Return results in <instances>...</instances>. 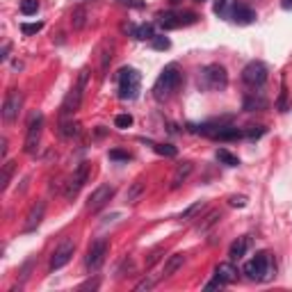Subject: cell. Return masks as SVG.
I'll return each instance as SVG.
<instances>
[{
	"label": "cell",
	"instance_id": "1",
	"mask_svg": "<svg viewBox=\"0 0 292 292\" xmlns=\"http://www.w3.org/2000/svg\"><path fill=\"white\" fill-rule=\"evenodd\" d=\"M180 80H182V73H180V68H178V64H169V66H164L162 73L158 76V80H155V85H153V98L160 100V103L167 100L169 96L178 89Z\"/></svg>",
	"mask_w": 292,
	"mask_h": 292
},
{
	"label": "cell",
	"instance_id": "2",
	"mask_svg": "<svg viewBox=\"0 0 292 292\" xmlns=\"http://www.w3.org/2000/svg\"><path fill=\"white\" fill-rule=\"evenodd\" d=\"M87 80H89V71H87V68H82L80 76H78V80H76V85L68 89V94L64 96V100H62V107H59L62 119L73 117V114H76V110L80 107L82 94H85V87H87Z\"/></svg>",
	"mask_w": 292,
	"mask_h": 292
},
{
	"label": "cell",
	"instance_id": "3",
	"mask_svg": "<svg viewBox=\"0 0 292 292\" xmlns=\"http://www.w3.org/2000/svg\"><path fill=\"white\" fill-rule=\"evenodd\" d=\"M244 274L253 281H269L274 276V265L267 253H256L249 263L244 265Z\"/></svg>",
	"mask_w": 292,
	"mask_h": 292
},
{
	"label": "cell",
	"instance_id": "4",
	"mask_svg": "<svg viewBox=\"0 0 292 292\" xmlns=\"http://www.w3.org/2000/svg\"><path fill=\"white\" fill-rule=\"evenodd\" d=\"M139 82H141V76L135 71V68L123 66L121 71H119V98H123V100L137 98Z\"/></svg>",
	"mask_w": 292,
	"mask_h": 292
},
{
	"label": "cell",
	"instance_id": "5",
	"mask_svg": "<svg viewBox=\"0 0 292 292\" xmlns=\"http://www.w3.org/2000/svg\"><path fill=\"white\" fill-rule=\"evenodd\" d=\"M201 87L203 89H226L228 85V73L222 64H208V66L201 71Z\"/></svg>",
	"mask_w": 292,
	"mask_h": 292
},
{
	"label": "cell",
	"instance_id": "6",
	"mask_svg": "<svg viewBox=\"0 0 292 292\" xmlns=\"http://www.w3.org/2000/svg\"><path fill=\"white\" fill-rule=\"evenodd\" d=\"M41 130H44V114L34 112L27 121V132H25V144H23V151L25 153H34L36 146H39L41 139Z\"/></svg>",
	"mask_w": 292,
	"mask_h": 292
},
{
	"label": "cell",
	"instance_id": "7",
	"mask_svg": "<svg viewBox=\"0 0 292 292\" xmlns=\"http://www.w3.org/2000/svg\"><path fill=\"white\" fill-rule=\"evenodd\" d=\"M242 80L251 87H263L267 82V66L263 62H249L242 68Z\"/></svg>",
	"mask_w": 292,
	"mask_h": 292
},
{
	"label": "cell",
	"instance_id": "8",
	"mask_svg": "<svg viewBox=\"0 0 292 292\" xmlns=\"http://www.w3.org/2000/svg\"><path fill=\"white\" fill-rule=\"evenodd\" d=\"M21 107H23V94L18 89H9L7 96H5V100H3V119L7 123H12L14 119L18 117Z\"/></svg>",
	"mask_w": 292,
	"mask_h": 292
},
{
	"label": "cell",
	"instance_id": "9",
	"mask_svg": "<svg viewBox=\"0 0 292 292\" xmlns=\"http://www.w3.org/2000/svg\"><path fill=\"white\" fill-rule=\"evenodd\" d=\"M87 176H89V162H80V164H78V169L73 171V176L68 178L66 190H64V196H66V199H73V196L82 190V185L87 182Z\"/></svg>",
	"mask_w": 292,
	"mask_h": 292
},
{
	"label": "cell",
	"instance_id": "10",
	"mask_svg": "<svg viewBox=\"0 0 292 292\" xmlns=\"http://www.w3.org/2000/svg\"><path fill=\"white\" fill-rule=\"evenodd\" d=\"M114 196V187L112 185H100L96 187L94 192H91V196L87 199V210L89 212H98V210H103L105 205L110 203V199Z\"/></svg>",
	"mask_w": 292,
	"mask_h": 292
},
{
	"label": "cell",
	"instance_id": "11",
	"mask_svg": "<svg viewBox=\"0 0 292 292\" xmlns=\"http://www.w3.org/2000/svg\"><path fill=\"white\" fill-rule=\"evenodd\" d=\"M105 253H107V242H105V240H96L94 244L89 246V251H87L85 267L89 269V272H96V269H98L100 265H103Z\"/></svg>",
	"mask_w": 292,
	"mask_h": 292
},
{
	"label": "cell",
	"instance_id": "12",
	"mask_svg": "<svg viewBox=\"0 0 292 292\" xmlns=\"http://www.w3.org/2000/svg\"><path fill=\"white\" fill-rule=\"evenodd\" d=\"M73 251H76V244H73V240H64L62 244L55 249L53 258H50V269H62L64 265H66L68 260L73 258Z\"/></svg>",
	"mask_w": 292,
	"mask_h": 292
},
{
	"label": "cell",
	"instance_id": "13",
	"mask_svg": "<svg viewBox=\"0 0 292 292\" xmlns=\"http://www.w3.org/2000/svg\"><path fill=\"white\" fill-rule=\"evenodd\" d=\"M44 212H46V201H36V203H32L30 212H27L25 217V224H23V231L25 233H32L39 228L41 219H44Z\"/></svg>",
	"mask_w": 292,
	"mask_h": 292
},
{
	"label": "cell",
	"instance_id": "14",
	"mask_svg": "<svg viewBox=\"0 0 292 292\" xmlns=\"http://www.w3.org/2000/svg\"><path fill=\"white\" fill-rule=\"evenodd\" d=\"M228 16H231L235 23H240V25H249V23H253L256 12L251 7H246V5H235V7L231 9V14H228Z\"/></svg>",
	"mask_w": 292,
	"mask_h": 292
},
{
	"label": "cell",
	"instance_id": "15",
	"mask_svg": "<svg viewBox=\"0 0 292 292\" xmlns=\"http://www.w3.org/2000/svg\"><path fill=\"white\" fill-rule=\"evenodd\" d=\"M242 107H244L246 112L265 110V107H267V98L263 96V91H251V94L244 96V100H242Z\"/></svg>",
	"mask_w": 292,
	"mask_h": 292
},
{
	"label": "cell",
	"instance_id": "16",
	"mask_svg": "<svg viewBox=\"0 0 292 292\" xmlns=\"http://www.w3.org/2000/svg\"><path fill=\"white\" fill-rule=\"evenodd\" d=\"M249 246H251V237H249V235L237 237V240L231 244V249H228V256H231V260H240L242 256L249 251Z\"/></svg>",
	"mask_w": 292,
	"mask_h": 292
},
{
	"label": "cell",
	"instance_id": "17",
	"mask_svg": "<svg viewBox=\"0 0 292 292\" xmlns=\"http://www.w3.org/2000/svg\"><path fill=\"white\" fill-rule=\"evenodd\" d=\"M182 263H185V253H173V256H169L167 263H164V267H162V278L173 276V274H176L178 269L182 267Z\"/></svg>",
	"mask_w": 292,
	"mask_h": 292
},
{
	"label": "cell",
	"instance_id": "18",
	"mask_svg": "<svg viewBox=\"0 0 292 292\" xmlns=\"http://www.w3.org/2000/svg\"><path fill=\"white\" fill-rule=\"evenodd\" d=\"M214 276H219L224 283H233L237 281V267L233 263H219L214 267Z\"/></svg>",
	"mask_w": 292,
	"mask_h": 292
},
{
	"label": "cell",
	"instance_id": "19",
	"mask_svg": "<svg viewBox=\"0 0 292 292\" xmlns=\"http://www.w3.org/2000/svg\"><path fill=\"white\" fill-rule=\"evenodd\" d=\"M192 169H194V164H192V162H180V164H178L176 171H173V176H171V190L180 187L182 182L187 180V176L192 173Z\"/></svg>",
	"mask_w": 292,
	"mask_h": 292
},
{
	"label": "cell",
	"instance_id": "20",
	"mask_svg": "<svg viewBox=\"0 0 292 292\" xmlns=\"http://www.w3.org/2000/svg\"><path fill=\"white\" fill-rule=\"evenodd\" d=\"M158 23L162 30H176V27H180V14H171V12H164L158 16Z\"/></svg>",
	"mask_w": 292,
	"mask_h": 292
},
{
	"label": "cell",
	"instance_id": "21",
	"mask_svg": "<svg viewBox=\"0 0 292 292\" xmlns=\"http://www.w3.org/2000/svg\"><path fill=\"white\" fill-rule=\"evenodd\" d=\"M219 219H222V212H219V210H212V212H208V217H205L203 222L196 226V233H208L210 228L214 226V224H219Z\"/></svg>",
	"mask_w": 292,
	"mask_h": 292
},
{
	"label": "cell",
	"instance_id": "22",
	"mask_svg": "<svg viewBox=\"0 0 292 292\" xmlns=\"http://www.w3.org/2000/svg\"><path fill=\"white\" fill-rule=\"evenodd\" d=\"M132 34H135V39H139V41H153L155 32H153V25L144 23V25L132 27Z\"/></svg>",
	"mask_w": 292,
	"mask_h": 292
},
{
	"label": "cell",
	"instance_id": "23",
	"mask_svg": "<svg viewBox=\"0 0 292 292\" xmlns=\"http://www.w3.org/2000/svg\"><path fill=\"white\" fill-rule=\"evenodd\" d=\"M144 190H146V185L141 180H135L130 185V190H128V194H126V201L128 203H137V201H139V196L144 194Z\"/></svg>",
	"mask_w": 292,
	"mask_h": 292
},
{
	"label": "cell",
	"instance_id": "24",
	"mask_svg": "<svg viewBox=\"0 0 292 292\" xmlns=\"http://www.w3.org/2000/svg\"><path fill=\"white\" fill-rule=\"evenodd\" d=\"M71 23H73V27L76 30H82L85 27V23H87V9L85 7H76L71 12Z\"/></svg>",
	"mask_w": 292,
	"mask_h": 292
},
{
	"label": "cell",
	"instance_id": "25",
	"mask_svg": "<svg viewBox=\"0 0 292 292\" xmlns=\"http://www.w3.org/2000/svg\"><path fill=\"white\" fill-rule=\"evenodd\" d=\"M217 160L222 164H226V167H237V164H240V160H237V155H233V153H228L226 149H217Z\"/></svg>",
	"mask_w": 292,
	"mask_h": 292
},
{
	"label": "cell",
	"instance_id": "26",
	"mask_svg": "<svg viewBox=\"0 0 292 292\" xmlns=\"http://www.w3.org/2000/svg\"><path fill=\"white\" fill-rule=\"evenodd\" d=\"M12 173H14V162L9 160V162H5V164H3V173H0V190H7Z\"/></svg>",
	"mask_w": 292,
	"mask_h": 292
},
{
	"label": "cell",
	"instance_id": "27",
	"mask_svg": "<svg viewBox=\"0 0 292 292\" xmlns=\"http://www.w3.org/2000/svg\"><path fill=\"white\" fill-rule=\"evenodd\" d=\"M203 205H205L203 201H196V203H192L190 208H185L180 212V219H182V222H190V219H194V214L201 212V210H203Z\"/></svg>",
	"mask_w": 292,
	"mask_h": 292
},
{
	"label": "cell",
	"instance_id": "28",
	"mask_svg": "<svg viewBox=\"0 0 292 292\" xmlns=\"http://www.w3.org/2000/svg\"><path fill=\"white\" fill-rule=\"evenodd\" d=\"M153 149H155V153L164 155V158H173V155L178 153V149L171 144H153Z\"/></svg>",
	"mask_w": 292,
	"mask_h": 292
},
{
	"label": "cell",
	"instance_id": "29",
	"mask_svg": "<svg viewBox=\"0 0 292 292\" xmlns=\"http://www.w3.org/2000/svg\"><path fill=\"white\" fill-rule=\"evenodd\" d=\"M36 9H39V0H21V12L25 14V16L36 14Z\"/></svg>",
	"mask_w": 292,
	"mask_h": 292
},
{
	"label": "cell",
	"instance_id": "30",
	"mask_svg": "<svg viewBox=\"0 0 292 292\" xmlns=\"http://www.w3.org/2000/svg\"><path fill=\"white\" fill-rule=\"evenodd\" d=\"M59 132H62V137H73L78 132V123L62 119V128H59Z\"/></svg>",
	"mask_w": 292,
	"mask_h": 292
},
{
	"label": "cell",
	"instance_id": "31",
	"mask_svg": "<svg viewBox=\"0 0 292 292\" xmlns=\"http://www.w3.org/2000/svg\"><path fill=\"white\" fill-rule=\"evenodd\" d=\"M276 110L278 112H287L290 110V103H287V89L281 87V94H278V100H276Z\"/></svg>",
	"mask_w": 292,
	"mask_h": 292
},
{
	"label": "cell",
	"instance_id": "32",
	"mask_svg": "<svg viewBox=\"0 0 292 292\" xmlns=\"http://www.w3.org/2000/svg\"><path fill=\"white\" fill-rule=\"evenodd\" d=\"M41 27H44V23H23L21 32H23V34H36Z\"/></svg>",
	"mask_w": 292,
	"mask_h": 292
},
{
	"label": "cell",
	"instance_id": "33",
	"mask_svg": "<svg viewBox=\"0 0 292 292\" xmlns=\"http://www.w3.org/2000/svg\"><path fill=\"white\" fill-rule=\"evenodd\" d=\"M114 126H117V128H130L132 126V117H130V114H119V117L114 119Z\"/></svg>",
	"mask_w": 292,
	"mask_h": 292
},
{
	"label": "cell",
	"instance_id": "34",
	"mask_svg": "<svg viewBox=\"0 0 292 292\" xmlns=\"http://www.w3.org/2000/svg\"><path fill=\"white\" fill-rule=\"evenodd\" d=\"M169 46H171V41H169L167 36H153V48L155 50H167Z\"/></svg>",
	"mask_w": 292,
	"mask_h": 292
},
{
	"label": "cell",
	"instance_id": "35",
	"mask_svg": "<svg viewBox=\"0 0 292 292\" xmlns=\"http://www.w3.org/2000/svg\"><path fill=\"white\" fill-rule=\"evenodd\" d=\"M233 0H217V5H214V12L217 14H222V16H228V5H231Z\"/></svg>",
	"mask_w": 292,
	"mask_h": 292
},
{
	"label": "cell",
	"instance_id": "36",
	"mask_svg": "<svg viewBox=\"0 0 292 292\" xmlns=\"http://www.w3.org/2000/svg\"><path fill=\"white\" fill-rule=\"evenodd\" d=\"M244 135L251 137V139H253V137H263L265 135V128L263 126H249V130H244Z\"/></svg>",
	"mask_w": 292,
	"mask_h": 292
},
{
	"label": "cell",
	"instance_id": "37",
	"mask_svg": "<svg viewBox=\"0 0 292 292\" xmlns=\"http://www.w3.org/2000/svg\"><path fill=\"white\" fill-rule=\"evenodd\" d=\"M119 5H123V7H132V9H141L144 7V0H117Z\"/></svg>",
	"mask_w": 292,
	"mask_h": 292
},
{
	"label": "cell",
	"instance_id": "38",
	"mask_svg": "<svg viewBox=\"0 0 292 292\" xmlns=\"http://www.w3.org/2000/svg\"><path fill=\"white\" fill-rule=\"evenodd\" d=\"M160 253H162V249H153L151 251V256H149V260H146V267H153L155 263H158V258H160Z\"/></svg>",
	"mask_w": 292,
	"mask_h": 292
},
{
	"label": "cell",
	"instance_id": "39",
	"mask_svg": "<svg viewBox=\"0 0 292 292\" xmlns=\"http://www.w3.org/2000/svg\"><path fill=\"white\" fill-rule=\"evenodd\" d=\"M228 203L235 205V208H244V205H246V196H231V199H228Z\"/></svg>",
	"mask_w": 292,
	"mask_h": 292
},
{
	"label": "cell",
	"instance_id": "40",
	"mask_svg": "<svg viewBox=\"0 0 292 292\" xmlns=\"http://www.w3.org/2000/svg\"><path fill=\"white\" fill-rule=\"evenodd\" d=\"M110 158L112 160H130V155L123 153V151H110Z\"/></svg>",
	"mask_w": 292,
	"mask_h": 292
},
{
	"label": "cell",
	"instance_id": "41",
	"mask_svg": "<svg viewBox=\"0 0 292 292\" xmlns=\"http://www.w3.org/2000/svg\"><path fill=\"white\" fill-rule=\"evenodd\" d=\"M222 285H226V283L222 281L219 276H214V281H210V283H205V290H212V287H222Z\"/></svg>",
	"mask_w": 292,
	"mask_h": 292
},
{
	"label": "cell",
	"instance_id": "42",
	"mask_svg": "<svg viewBox=\"0 0 292 292\" xmlns=\"http://www.w3.org/2000/svg\"><path fill=\"white\" fill-rule=\"evenodd\" d=\"M151 287H153V281H149V278H146V281L137 283V285H135V290H137V292H141V290H151Z\"/></svg>",
	"mask_w": 292,
	"mask_h": 292
},
{
	"label": "cell",
	"instance_id": "43",
	"mask_svg": "<svg viewBox=\"0 0 292 292\" xmlns=\"http://www.w3.org/2000/svg\"><path fill=\"white\" fill-rule=\"evenodd\" d=\"M7 57H9V44H5V46H3V53H0V59L5 62Z\"/></svg>",
	"mask_w": 292,
	"mask_h": 292
},
{
	"label": "cell",
	"instance_id": "44",
	"mask_svg": "<svg viewBox=\"0 0 292 292\" xmlns=\"http://www.w3.org/2000/svg\"><path fill=\"white\" fill-rule=\"evenodd\" d=\"M281 7L283 9H292V0H281Z\"/></svg>",
	"mask_w": 292,
	"mask_h": 292
},
{
	"label": "cell",
	"instance_id": "45",
	"mask_svg": "<svg viewBox=\"0 0 292 292\" xmlns=\"http://www.w3.org/2000/svg\"><path fill=\"white\" fill-rule=\"evenodd\" d=\"M5 153H7V139H3V149H0V155L5 158Z\"/></svg>",
	"mask_w": 292,
	"mask_h": 292
},
{
	"label": "cell",
	"instance_id": "46",
	"mask_svg": "<svg viewBox=\"0 0 292 292\" xmlns=\"http://www.w3.org/2000/svg\"><path fill=\"white\" fill-rule=\"evenodd\" d=\"M196 3H203V0H196Z\"/></svg>",
	"mask_w": 292,
	"mask_h": 292
},
{
	"label": "cell",
	"instance_id": "47",
	"mask_svg": "<svg viewBox=\"0 0 292 292\" xmlns=\"http://www.w3.org/2000/svg\"><path fill=\"white\" fill-rule=\"evenodd\" d=\"M78 3H85V0H78Z\"/></svg>",
	"mask_w": 292,
	"mask_h": 292
},
{
	"label": "cell",
	"instance_id": "48",
	"mask_svg": "<svg viewBox=\"0 0 292 292\" xmlns=\"http://www.w3.org/2000/svg\"><path fill=\"white\" fill-rule=\"evenodd\" d=\"M171 3H178V0H171Z\"/></svg>",
	"mask_w": 292,
	"mask_h": 292
}]
</instances>
